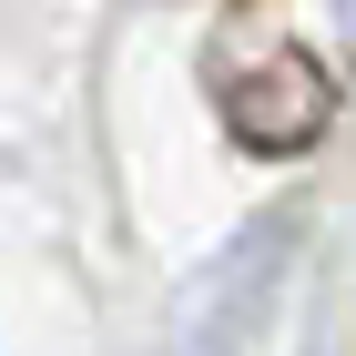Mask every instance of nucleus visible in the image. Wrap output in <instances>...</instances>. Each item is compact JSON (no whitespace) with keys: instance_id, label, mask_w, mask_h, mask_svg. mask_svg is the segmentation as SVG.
Wrapping results in <instances>:
<instances>
[{"instance_id":"1","label":"nucleus","mask_w":356,"mask_h":356,"mask_svg":"<svg viewBox=\"0 0 356 356\" xmlns=\"http://www.w3.org/2000/svg\"><path fill=\"white\" fill-rule=\"evenodd\" d=\"M224 122H234V143H254V153H305V143L336 122V72L285 41L265 72H234V82H224Z\"/></svg>"}]
</instances>
